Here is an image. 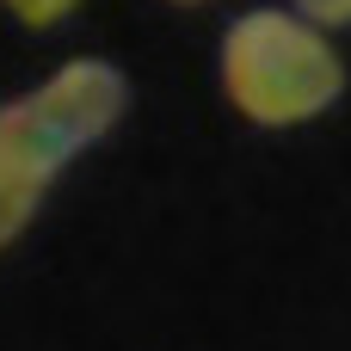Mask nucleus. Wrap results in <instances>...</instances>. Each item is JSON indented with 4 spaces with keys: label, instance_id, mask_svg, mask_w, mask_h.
<instances>
[{
    "label": "nucleus",
    "instance_id": "f257e3e1",
    "mask_svg": "<svg viewBox=\"0 0 351 351\" xmlns=\"http://www.w3.org/2000/svg\"><path fill=\"white\" fill-rule=\"evenodd\" d=\"M222 86L253 123L284 130L321 117L346 93V62L308 19L259 6L222 37Z\"/></svg>",
    "mask_w": 351,
    "mask_h": 351
},
{
    "label": "nucleus",
    "instance_id": "f03ea898",
    "mask_svg": "<svg viewBox=\"0 0 351 351\" xmlns=\"http://www.w3.org/2000/svg\"><path fill=\"white\" fill-rule=\"evenodd\" d=\"M123 105H130V86L111 62H68V68H56V80H43L37 93H25L0 111V136L25 154V167L37 179H49L80 148H93L123 117Z\"/></svg>",
    "mask_w": 351,
    "mask_h": 351
},
{
    "label": "nucleus",
    "instance_id": "7ed1b4c3",
    "mask_svg": "<svg viewBox=\"0 0 351 351\" xmlns=\"http://www.w3.org/2000/svg\"><path fill=\"white\" fill-rule=\"evenodd\" d=\"M43 185H49V179H37V173L25 167V154L0 136V247H12V234L31 222V210H37Z\"/></svg>",
    "mask_w": 351,
    "mask_h": 351
},
{
    "label": "nucleus",
    "instance_id": "20e7f679",
    "mask_svg": "<svg viewBox=\"0 0 351 351\" xmlns=\"http://www.w3.org/2000/svg\"><path fill=\"white\" fill-rule=\"evenodd\" d=\"M6 6H12L25 25H56V19H68L80 0H6Z\"/></svg>",
    "mask_w": 351,
    "mask_h": 351
},
{
    "label": "nucleus",
    "instance_id": "39448f33",
    "mask_svg": "<svg viewBox=\"0 0 351 351\" xmlns=\"http://www.w3.org/2000/svg\"><path fill=\"white\" fill-rule=\"evenodd\" d=\"M315 25H351V0H296Z\"/></svg>",
    "mask_w": 351,
    "mask_h": 351
},
{
    "label": "nucleus",
    "instance_id": "423d86ee",
    "mask_svg": "<svg viewBox=\"0 0 351 351\" xmlns=\"http://www.w3.org/2000/svg\"><path fill=\"white\" fill-rule=\"evenodd\" d=\"M185 6H197V0H185Z\"/></svg>",
    "mask_w": 351,
    "mask_h": 351
}]
</instances>
